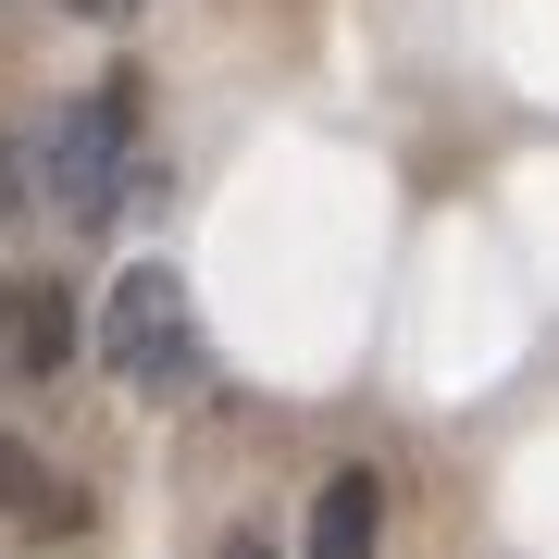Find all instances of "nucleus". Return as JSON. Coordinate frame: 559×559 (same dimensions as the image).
<instances>
[{
    "label": "nucleus",
    "mask_w": 559,
    "mask_h": 559,
    "mask_svg": "<svg viewBox=\"0 0 559 559\" xmlns=\"http://www.w3.org/2000/svg\"><path fill=\"white\" fill-rule=\"evenodd\" d=\"M50 200H62V224H124L150 200V150H138V100H124V87H100V100L50 138Z\"/></svg>",
    "instance_id": "f03ea898"
},
{
    "label": "nucleus",
    "mask_w": 559,
    "mask_h": 559,
    "mask_svg": "<svg viewBox=\"0 0 559 559\" xmlns=\"http://www.w3.org/2000/svg\"><path fill=\"white\" fill-rule=\"evenodd\" d=\"M0 510L13 522H75V498H62V485L38 473V448H13V436H0Z\"/></svg>",
    "instance_id": "20e7f679"
},
{
    "label": "nucleus",
    "mask_w": 559,
    "mask_h": 559,
    "mask_svg": "<svg viewBox=\"0 0 559 559\" xmlns=\"http://www.w3.org/2000/svg\"><path fill=\"white\" fill-rule=\"evenodd\" d=\"M373 522H385L373 473H336V485H323V510H311V547H323V559H348V547H373Z\"/></svg>",
    "instance_id": "7ed1b4c3"
},
{
    "label": "nucleus",
    "mask_w": 559,
    "mask_h": 559,
    "mask_svg": "<svg viewBox=\"0 0 559 559\" xmlns=\"http://www.w3.org/2000/svg\"><path fill=\"white\" fill-rule=\"evenodd\" d=\"M112 373L138 385V399H200L212 385V336H200V311H187V286L162 274V261H138V274L112 286Z\"/></svg>",
    "instance_id": "f257e3e1"
},
{
    "label": "nucleus",
    "mask_w": 559,
    "mask_h": 559,
    "mask_svg": "<svg viewBox=\"0 0 559 559\" xmlns=\"http://www.w3.org/2000/svg\"><path fill=\"white\" fill-rule=\"evenodd\" d=\"M62 13H138V0H62Z\"/></svg>",
    "instance_id": "39448f33"
}]
</instances>
